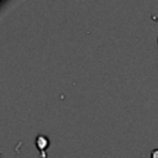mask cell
Returning <instances> with one entry per match:
<instances>
[{"label": "cell", "instance_id": "3", "mask_svg": "<svg viewBox=\"0 0 158 158\" xmlns=\"http://www.w3.org/2000/svg\"><path fill=\"white\" fill-rule=\"evenodd\" d=\"M157 42H158V41H157Z\"/></svg>", "mask_w": 158, "mask_h": 158}, {"label": "cell", "instance_id": "2", "mask_svg": "<svg viewBox=\"0 0 158 158\" xmlns=\"http://www.w3.org/2000/svg\"><path fill=\"white\" fill-rule=\"evenodd\" d=\"M151 158H158V148H154L151 152Z\"/></svg>", "mask_w": 158, "mask_h": 158}, {"label": "cell", "instance_id": "1", "mask_svg": "<svg viewBox=\"0 0 158 158\" xmlns=\"http://www.w3.org/2000/svg\"><path fill=\"white\" fill-rule=\"evenodd\" d=\"M36 146H37V148L41 151V157L44 158V157H46L44 151H46L47 147L49 146V139H48V137L44 136V135H38V136L36 137Z\"/></svg>", "mask_w": 158, "mask_h": 158}]
</instances>
